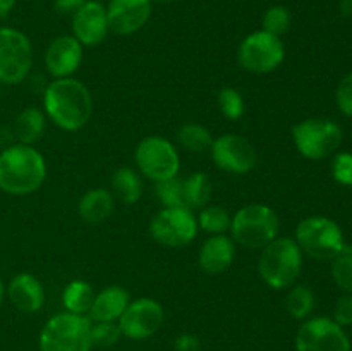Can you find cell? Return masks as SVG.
Segmentation results:
<instances>
[{
  "label": "cell",
  "instance_id": "obj_1",
  "mask_svg": "<svg viewBox=\"0 0 352 351\" xmlns=\"http://www.w3.org/2000/svg\"><path fill=\"white\" fill-rule=\"evenodd\" d=\"M43 107L55 126L64 131H78L91 117L93 96L78 79H54L45 88Z\"/></svg>",
  "mask_w": 352,
  "mask_h": 351
},
{
  "label": "cell",
  "instance_id": "obj_2",
  "mask_svg": "<svg viewBox=\"0 0 352 351\" xmlns=\"http://www.w3.org/2000/svg\"><path fill=\"white\" fill-rule=\"evenodd\" d=\"M47 164L33 145L17 143L0 151V191L14 196L34 193L45 181Z\"/></svg>",
  "mask_w": 352,
  "mask_h": 351
},
{
  "label": "cell",
  "instance_id": "obj_3",
  "mask_svg": "<svg viewBox=\"0 0 352 351\" xmlns=\"http://www.w3.org/2000/svg\"><path fill=\"white\" fill-rule=\"evenodd\" d=\"M302 268V251L292 237H275L261 248L258 272L272 289L294 286Z\"/></svg>",
  "mask_w": 352,
  "mask_h": 351
},
{
  "label": "cell",
  "instance_id": "obj_4",
  "mask_svg": "<svg viewBox=\"0 0 352 351\" xmlns=\"http://www.w3.org/2000/svg\"><path fill=\"white\" fill-rule=\"evenodd\" d=\"M38 348L40 351H91V320L76 313H57L41 327Z\"/></svg>",
  "mask_w": 352,
  "mask_h": 351
},
{
  "label": "cell",
  "instance_id": "obj_5",
  "mask_svg": "<svg viewBox=\"0 0 352 351\" xmlns=\"http://www.w3.org/2000/svg\"><path fill=\"white\" fill-rule=\"evenodd\" d=\"M234 243L246 248H263L278 234V217L263 203H251L237 210L230 222Z\"/></svg>",
  "mask_w": 352,
  "mask_h": 351
},
{
  "label": "cell",
  "instance_id": "obj_6",
  "mask_svg": "<svg viewBox=\"0 0 352 351\" xmlns=\"http://www.w3.org/2000/svg\"><path fill=\"white\" fill-rule=\"evenodd\" d=\"M294 240L302 253L316 260H332L346 244L339 224L323 215H311L302 219L296 227Z\"/></svg>",
  "mask_w": 352,
  "mask_h": 351
},
{
  "label": "cell",
  "instance_id": "obj_7",
  "mask_svg": "<svg viewBox=\"0 0 352 351\" xmlns=\"http://www.w3.org/2000/svg\"><path fill=\"white\" fill-rule=\"evenodd\" d=\"M292 141L302 157L322 160L339 150L342 129L330 119H306L292 127Z\"/></svg>",
  "mask_w": 352,
  "mask_h": 351
},
{
  "label": "cell",
  "instance_id": "obj_8",
  "mask_svg": "<svg viewBox=\"0 0 352 351\" xmlns=\"http://www.w3.org/2000/svg\"><path fill=\"white\" fill-rule=\"evenodd\" d=\"M33 65V45L23 31L0 26V81L19 85L28 78Z\"/></svg>",
  "mask_w": 352,
  "mask_h": 351
},
{
  "label": "cell",
  "instance_id": "obj_9",
  "mask_svg": "<svg viewBox=\"0 0 352 351\" xmlns=\"http://www.w3.org/2000/svg\"><path fill=\"white\" fill-rule=\"evenodd\" d=\"M285 58V47L282 38L267 31H253L248 34L237 48V62L246 71L254 74H267L275 71Z\"/></svg>",
  "mask_w": 352,
  "mask_h": 351
},
{
  "label": "cell",
  "instance_id": "obj_10",
  "mask_svg": "<svg viewBox=\"0 0 352 351\" xmlns=\"http://www.w3.org/2000/svg\"><path fill=\"white\" fill-rule=\"evenodd\" d=\"M136 164L144 178L155 182L179 176L181 158L168 140L162 136H146L136 147Z\"/></svg>",
  "mask_w": 352,
  "mask_h": 351
},
{
  "label": "cell",
  "instance_id": "obj_11",
  "mask_svg": "<svg viewBox=\"0 0 352 351\" xmlns=\"http://www.w3.org/2000/svg\"><path fill=\"white\" fill-rule=\"evenodd\" d=\"M150 234L157 243L168 248H182L198 234V220L191 209L164 206L150 222Z\"/></svg>",
  "mask_w": 352,
  "mask_h": 351
},
{
  "label": "cell",
  "instance_id": "obj_12",
  "mask_svg": "<svg viewBox=\"0 0 352 351\" xmlns=\"http://www.w3.org/2000/svg\"><path fill=\"white\" fill-rule=\"evenodd\" d=\"M296 351H352L346 329L329 317L306 319L294 337Z\"/></svg>",
  "mask_w": 352,
  "mask_h": 351
},
{
  "label": "cell",
  "instance_id": "obj_13",
  "mask_svg": "<svg viewBox=\"0 0 352 351\" xmlns=\"http://www.w3.org/2000/svg\"><path fill=\"white\" fill-rule=\"evenodd\" d=\"M164 306L151 298L134 299L127 305L117 323L124 337L133 341H143L158 332L164 323Z\"/></svg>",
  "mask_w": 352,
  "mask_h": 351
},
{
  "label": "cell",
  "instance_id": "obj_14",
  "mask_svg": "<svg viewBox=\"0 0 352 351\" xmlns=\"http://www.w3.org/2000/svg\"><path fill=\"white\" fill-rule=\"evenodd\" d=\"M210 153L217 167L232 174H246L253 171L258 160L251 141L239 134H222L213 140Z\"/></svg>",
  "mask_w": 352,
  "mask_h": 351
},
{
  "label": "cell",
  "instance_id": "obj_15",
  "mask_svg": "<svg viewBox=\"0 0 352 351\" xmlns=\"http://www.w3.org/2000/svg\"><path fill=\"white\" fill-rule=\"evenodd\" d=\"M71 28L72 36L82 47H95L100 45L109 34V19H107V7L100 0H86L85 6L72 14Z\"/></svg>",
  "mask_w": 352,
  "mask_h": 351
},
{
  "label": "cell",
  "instance_id": "obj_16",
  "mask_svg": "<svg viewBox=\"0 0 352 351\" xmlns=\"http://www.w3.org/2000/svg\"><path fill=\"white\" fill-rule=\"evenodd\" d=\"M151 0H109L107 3V19L112 33L127 36L150 21Z\"/></svg>",
  "mask_w": 352,
  "mask_h": 351
},
{
  "label": "cell",
  "instance_id": "obj_17",
  "mask_svg": "<svg viewBox=\"0 0 352 351\" xmlns=\"http://www.w3.org/2000/svg\"><path fill=\"white\" fill-rule=\"evenodd\" d=\"M81 61L82 45L72 34L57 36L45 52V65L55 79L71 78L79 69Z\"/></svg>",
  "mask_w": 352,
  "mask_h": 351
},
{
  "label": "cell",
  "instance_id": "obj_18",
  "mask_svg": "<svg viewBox=\"0 0 352 351\" xmlns=\"http://www.w3.org/2000/svg\"><path fill=\"white\" fill-rule=\"evenodd\" d=\"M10 303L23 313H34L41 310L45 303V289L38 277L30 272L14 275L6 288Z\"/></svg>",
  "mask_w": 352,
  "mask_h": 351
},
{
  "label": "cell",
  "instance_id": "obj_19",
  "mask_svg": "<svg viewBox=\"0 0 352 351\" xmlns=\"http://www.w3.org/2000/svg\"><path fill=\"white\" fill-rule=\"evenodd\" d=\"M236 258V244L232 237L226 234H215L208 237L199 248L198 264L206 274H222L232 265Z\"/></svg>",
  "mask_w": 352,
  "mask_h": 351
},
{
  "label": "cell",
  "instance_id": "obj_20",
  "mask_svg": "<svg viewBox=\"0 0 352 351\" xmlns=\"http://www.w3.org/2000/svg\"><path fill=\"white\" fill-rule=\"evenodd\" d=\"M129 303V292L122 286H109L95 295L88 319L91 322H117Z\"/></svg>",
  "mask_w": 352,
  "mask_h": 351
},
{
  "label": "cell",
  "instance_id": "obj_21",
  "mask_svg": "<svg viewBox=\"0 0 352 351\" xmlns=\"http://www.w3.org/2000/svg\"><path fill=\"white\" fill-rule=\"evenodd\" d=\"M113 210V196L112 193L103 188L89 189L79 200L78 212L85 222L98 224L103 222L107 217H110Z\"/></svg>",
  "mask_w": 352,
  "mask_h": 351
},
{
  "label": "cell",
  "instance_id": "obj_22",
  "mask_svg": "<svg viewBox=\"0 0 352 351\" xmlns=\"http://www.w3.org/2000/svg\"><path fill=\"white\" fill-rule=\"evenodd\" d=\"M95 295V289L89 282L81 281V279L71 281L62 292V303H64L65 312L88 317Z\"/></svg>",
  "mask_w": 352,
  "mask_h": 351
},
{
  "label": "cell",
  "instance_id": "obj_23",
  "mask_svg": "<svg viewBox=\"0 0 352 351\" xmlns=\"http://www.w3.org/2000/svg\"><path fill=\"white\" fill-rule=\"evenodd\" d=\"M45 133V114L36 107H28L14 120V134L23 145H33Z\"/></svg>",
  "mask_w": 352,
  "mask_h": 351
},
{
  "label": "cell",
  "instance_id": "obj_24",
  "mask_svg": "<svg viewBox=\"0 0 352 351\" xmlns=\"http://www.w3.org/2000/svg\"><path fill=\"white\" fill-rule=\"evenodd\" d=\"M112 189L126 205H133L143 195V181L134 169L120 167L112 176Z\"/></svg>",
  "mask_w": 352,
  "mask_h": 351
},
{
  "label": "cell",
  "instance_id": "obj_25",
  "mask_svg": "<svg viewBox=\"0 0 352 351\" xmlns=\"http://www.w3.org/2000/svg\"><path fill=\"white\" fill-rule=\"evenodd\" d=\"M213 186L205 172H192L189 178L184 179V196L188 209H199L208 205L212 198Z\"/></svg>",
  "mask_w": 352,
  "mask_h": 351
},
{
  "label": "cell",
  "instance_id": "obj_26",
  "mask_svg": "<svg viewBox=\"0 0 352 351\" xmlns=\"http://www.w3.org/2000/svg\"><path fill=\"white\" fill-rule=\"evenodd\" d=\"M285 310L296 320H306L315 310V295L308 286H292L285 298Z\"/></svg>",
  "mask_w": 352,
  "mask_h": 351
},
{
  "label": "cell",
  "instance_id": "obj_27",
  "mask_svg": "<svg viewBox=\"0 0 352 351\" xmlns=\"http://www.w3.org/2000/svg\"><path fill=\"white\" fill-rule=\"evenodd\" d=\"M177 141L186 150L195 151V153H203V151H210L213 143V136L201 124L189 123L179 127Z\"/></svg>",
  "mask_w": 352,
  "mask_h": 351
},
{
  "label": "cell",
  "instance_id": "obj_28",
  "mask_svg": "<svg viewBox=\"0 0 352 351\" xmlns=\"http://www.w3.org/2000/svg\"><path fill=\"white\" fill-rule=\"evenodd\" d=\"M196 220H198V229L215 236V234H226L230 229L232 217L223 206L206 205L199 210Z\"/></svg>",
  "mask_w": 352,
  "mask_h": 351
},
{
  "label": "cell",
  "instance_id": "obj_29",
  "mask_svg": "<svg viewBox=\"0 0 352 351\" xmlns=\"http://www.w3.org/2000/svg\"><path fill=\"white\" fill-rule=\"evenodd\" d=\"M332 277L333 282L344 292H352V246L344 244L342 250L332 260Z\"/></svg>",
  "mask_w": 352,
  "mask_h": 351
},
{
  "label": "cell",
  "instance_id": "obj_30",
  "mask_svg": "<svg viewBox=\"0 0 352 351\" xmlns=\"http://www.w3.org/2000/svg\"><path fill=\"white\" fill-rule=\"evenodd\" d=\"M291 24L292 16L291 12H289L287 7L272 6L265 10L263 19H261V30L282 38L289 30H291Z\"/></svg>",
  "mask_w": 352,
  "mask_h": 351
},
{
  "label": "cell",
  "instance_id": "obj_31",
  "mask_svg": "<svg viewBox=\"0 0 352 351\" xmlns=\"http://www.w3.org/2000/svg\"><path fill=\"white\" fill-rule=\"evenodd\" d=\"M155 195L164 203V206H186L184 179L175 176V178L157 182V186H155Z\"/></svg>",
  "mask_w": 352,
  "mask_h": 351
},
{
  "label": "cell",
  "instance_id": "obj_32",
  "mask_svg": "<svg viewBox=\"0 0 352 351\" xmlns=\"http://www.w3.org/2000/svg\"><path fill=\"white\" fill-rule=\"evenodd\" d=\"M220 107V112L223 117H227L229 120H237L243 117L244 114V98L236 88H222L219 93V98H217Z\"/></svg>",
  "mask_w": 352,
  "mask_h": 351
},
{
  "label": "cell",
  "instance_id": "obj_33",
  "mask_svg": "<svg viewBox=\"0 0 352 351\" xmlns=\"http://www.w3.org/2000/svg\"><path fill=\"white\" fill-rule=\"evenodd\" d=\"M120 332L117 322H91V343L96 348H110L119 343Z\"/></svg>",
  "mask_w": 352,
  "mask_h": 351
},
{
  "label": "cell",
  "instance_id": "obj_34",
  "mask_svg": "<svg viewBox=\"0 0 352 351\" xmlns=\"http://www.w3.org/2000/svg\"><path fill=\"white\" fill-rule=\"evenodd\" d=\"M332 176L339 184L352 186V153L340 151L333 157Z\"/></svg>",
  "mask_w": 352,
  "mask_h": 351
},
{
  "label": "cell",
  "instance_id": "obj_35",
  "mask_svg": "<svg viewBox=\"0 0 352 351\" xmlns=\"http://www.w3.org/2000/svg\"><path fill=\"white\" fill-rule=\"evenodd\" d=\"M336 102L344 116L352 117V72L344 76L337 85Z\"/></svg>",
  "mask_w": 352,
  "mask_h": 351
},
{
  "label": "cell",
  "instance_id": "obj_36",
  "mask_svg": "<svg viewBox=\"0 0 352 351\" xmlns=\"http://www.w3.org/2000/svg\"><path fill=\"white\" fill-rule=\"evenodd\" d=\"M333 320L340 327H352V292H346L333 306Z\"/></svg>",
  "mask_w": 352,
  "mask_h": 351
},
{
  "label": "cell",
  "instance_id": "obj_37",
  "mask_svg": "<svg viewBox=\"0 0 352 351\" xmlns=\"http://www.w3.org/2000/svg\"><path fill=\"white\" fill-rule=\"evenodd\" d=\"M174 348L175 351H199L201 348V341H199L198 336L195 334H179L174 339Z\"/></svg>",
  "mask_w": 352,
  "mask_h": 351
},
{
  "label": "cell",
  "instance_id": "obj_38",
  "mask_svg": "<svg viewBox=\"0 0 352 351\" xmlns=\"http://www.w3.org/2000/svg\"><path fill=\"white\" fill-rule=\"evenodd\" d=\"M85 3L86 0H54V9L62 16H72Z\"/></svg>",
  "mask_w": 352,
  "mask_h": 351
},
{
  "label": "cell",
  "instance_id": "obj_39",
  "mask_svg": "<svg viewBox=\"0 0 352 351\" xmlns=\"http://www.w3.org/2000/svg\"><path fill=\"white\" fill-rule=\"evenodd\" d=\"M17 0H0V19H6L16 7Z\"/></svg>",
  "mask_w": 352,
  "mask_h": 351
},
{
  "label": "cell",
  "instance_id": "obj_40",
  "mask_svg": "<svg viewBox=\"0 0 352 351\" xmlns=\"http://www.w3.org/2000/svg\"><path fill=\"white\" fill-rule=\"evenodd\" d=\"M339 10L344 17L352 19V0H340Z\"/></svg>",
  "mask_w": 352,
  "mask_h": 351
},
{
  "label": "cell",
  "instance_id": "obj_41",
  "mask_svg": "<svg viewBox=\"0 0 352 351\" xmlns=\"http://www.w3.org/2000/svg\"><path fill=\"white\" fill-rule=\"evenodd\" d=\"M3 296H6V286H3V281H2V277H0V306H2Z\"/></svg>",
  "mask_w": 352,
  "mask_h": 351
},
{
  "label": "cell",
  "instance_id": "obj_42",
  "mask_svg": "<svg viewBox=\"0 0 352 351\" xmlns=\"http://www.w3.org/2000/svg\"><path fill=\"white\" fill-rule=\"evenodd\" d=\"M151 2H162V3H167V2H174V0H151Z\"/></svg>",
  "mask_w": 352,
  "mask_h": 351
},
{
  "label": "cell",
  "instance_id": "obj_43",
  "mask_svg": "<svg viewBox=\"0 0 352 351\" xmlns=\"http://www.w3.org/2000/svg\"><path fill=\"white\" fill-rule=\"evenodd\" d=\"M2 86H3V83H2V81H0V89H2Z\"/></svg>",
  "mask_w": 352,
  "mask_h": 351
},
{
  "label": "cell",
  "instance_id": "obj_44",
  "mask_svg": "<svg viewBox=\"0 0 352 351\" xmlns=\"http://www.w3.org/2000/svg\"><path fill=\"white\" fill-rule=\"evenodd\" d=\"M100 2H103V0H100Z\"/></svg>",
  "mask_w": 352,
  "mask_h": 351
}]
</instances>
